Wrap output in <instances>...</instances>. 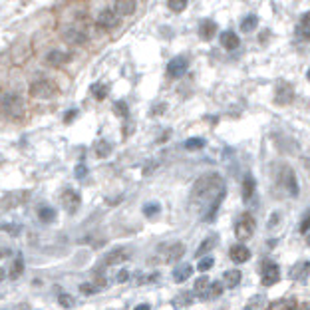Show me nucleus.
Masks as SVG:
<instances>
[{
    "label": "nucleus",
    "mask_w": 310,
    "mask_h": 310,
    "mask_svg": "<svg viewBox=\"0 0 310 310\" xmlns=\"http://www.w3.org/2000/svg\"><path fill=\"white\" fill-rule=\"evenodd\" d=\"M38 217H40L42 223H52V221L56 219V211H54L52 207H42V209L38 211Z\"/></svg>",
    "instance_id": "obj_26"
},
{
    "label": "nucleus",
    "mask_w": 310,
    "mask_h": 310,
    "mask_svg": "<svg viewBox=\"0 0 310 310\" xmlns=\"http://www.w3.org/2000/svg\"><path fill=\"white\" fill-rule=\"evenodd\" d=\"M104 285H88V283H84V285L80 286V290L84 292V294H92V292H97V290H101Z\"/></svg>",
    "instance_id": "obj_40"
},
{
    "label": "nucleus",
    "mask_w": 310,
    "mask_h": 310,
    "mask_svg": "<svg viewBox=\"0 0 310 310\" xmlns=\"http://www.w3.org/2000/svg\"><path fill=\"white\" fill-rule=\"evenodd\" d=\"M4 277H6V272H4V268H0V283L4 281Z\"/></svg>",
    "instance_id": "obj_47"
},
{
    "label": "nucleus",
    "mask_w": 310,
    "mask_h": 310,
    "mask_svg": "<svg viewBox=\"0 0 310 310\" xmlns=\"http://www.w3.org/2000/svg\"><path fill=\"white\" fill-rule=\"evenodd\" d=\"M274 310H296V300L288 298V300H281L274 304Z\"/></svg>",
    "instance_id": "obj_31"
},
{
    "label": "nucleus",
    "mask_w": 310,
    "mask_h": 310,
    "mask_svg": "<svg viewBox=\"0 0 310 310\" xmlns=\"http://www.w3.org/2000/svg\"><path fill=\"white\" fill-rule=\"evenodd\" d=\"M127 259H129V251H127V249H114V251H110V253L104 257L101 264H106V266H114V264H121V262H125Z\"/></svg>",
    "instance_id": "obj_10"
},
{
    "label": "nucleus",
    "mask_w": 310,
    "mask_h": 310,
    "mask_svg": "<svg viewBox=\"0 0 310 310\" xmlns=\"http://www.w3.org/2000/svg\"><path fill=\"white\" fill-rule=\"evenodd\" d=\"M119 24V14L116 12V8H106L97 14V26L101 28H116Z\"/></svg>",
    "instance_id": "obj_9"
},
{
    "label": "nucleus",
    "mask_w": 310,
    "mask_h": 310,
    "mask_svg": "<svg viewBox=\"0 0 310 310\" xmlns=\"http://www.w3.org/2000/svg\"><path fill=\"white\" fill-rule=\"evenodd\" d=\"M114 8H116L118 14H131V12L135 10V2H131V0H125V2H123V0H121V2H116Z\"/></svg>",
    "instance_id": "obj_23"
},
{
    "label": "nucleus",
    "mask_w": 310,
    "mask_h": 310,
    "mask_svg": "<svg viewBox=\"0 0 310 310\" xmlns=\"http://www.w3.org/2000/svg\"><path fill=\"white\" fill-rule=\"evenodd\" d=\"M306 243H308V247H310V235H308V238H306Z\"/></svg>",
    "instance_id": "obj_48"
},
{
    "label": "nucleus",
    "mask_w": 310,
    "mask_h": 310,
    "mask_svg": "<svg viewBox=\"0 0 310 310\" xmlns=\"http://www.w3.org/2000/svg\"><path fill=\"white\" fill-rule=\"evenodd\" d=\"M205 145V140H201V137H193L189 142H185V147L187 149H201Z\"/></svg>",
    "instance_id": "obj_39"
},
{
    "label": "nucleus",
    "mask_w": 310,
    "mask_h": 310,
    "mask_svg": "<svg viewBox=\"0 0 310 310\" xmlns=\"http://www.w3.org/2000/svg\"><path fill=\"white\" fill-rule=\"evenodd\" d=\"M114 112L121 116V118H127V114H129V110H127V104L125 101H116L114 104Z\"/></svg>",
    "instance_id": "obj_34"
},
{
    "label": "nucleus",
    "mask_w": 310,
    "mask_h": 310,
    "mask_svg": "<svg viewBox=\"0 0 310 310\" xmlns=\"http://www.w3.org/2000/svg\"><path fill=\"white\" fill-rule=\"evenodd\" d=\"M229 257H231V261L233 262L243 264V262H247L249 259H251V251H249L245 245H235V247H231Z\"/></svg>",
    "instance_id": "obj_12"
},
{
    "label": "nucleus",
    "mask_w": 310,
    "mask_h": 310,
    "mask_svg": "<svg viewBox=\"0 0 310 310\" xmlns=\"http://www.w3.org/2000/svg\"><path fill=\"white\" fill-rule=\"evenodd\" d=\"M86 171H88V169H86V165H78V167H76V177H78V179L86 177Z\"/></svg>",
    "instance_id": "obj_43"
},
{
    "label": "nucleus",
    "mask_w": 310,
    "mask_h": 310,
    "mask_svg": "<svg viewBox=\"0 0 310 310\" xmlns=\"http://www.w3.org/2000/svg\"><path fill=\"white\" fill-rule=\"evenodd\" d=\"M167 6H169L173 12H181V10H185L187 2H185V0H171V2H167Z\"/></svg>",
    "instance_id": "obj_35"
},
{
    "label": "nucleus",
    "mask_w": 310,
    "mask_h": 310,
    "mask_svg": "<svg viewBox=\"0 0 310 310\" xmlns=\"http://www.w3.org/2000/svg\"><path fill=\"white\" fill-rule=\"evenodd\" d=\"M187 60L183 58V56H177V58H173L169 64H167V74L171 76V78H181L185 72H187Z\"/></svg>",
    "instance_id": "obj_11"
},
{
    "label": "nucleus",
    "mask_w": 310,
    "mask_h": 310,
    "mask_svg": "<svg viewBox=\"0 0 310 310\" xmlns=\"http://www.w3.org/2000/svg\"><path fill=\"white\" fill-rule=\"evenodd\" d=\"M279 181H281V185L288 191V195H298V183H296V177H294V171L290 169V167H283V171H281V177H279Z\"/></svg>",
    "instance_id": "obj_6"
},
{
    "label": "nucleus",
    "mask_w": 310,
    "mask_h": 310,
    "mask_svg": "<svg viewBox=\"0 0 310 310\" xmlns=\"http://www.w3.org/2000/svg\"><path fill=\"white\" fill-rule=\"evenodd\" d=\"M159 209H161V207H159L157 203H149V205L143 207V215H145V217H153V215L159 213Z\"/></svg>",
    "instance_id": "obj_37"
},
{
    "label": "nucleus",
    "mask_w": 310,
    "mask_h": 310,
    "mask_svg": "<svg viewBox=\"0 0 310 310\" xmlns=\"http://www.w3.org/2000/svg\"><path fill=\"white\" fill-rule=\"evenodd\" d=\"M191 274H193V266L191 264H179L173 270V281L175 283H185Z\"/></svg>",
    "instance_id": "obj_15"
},
{
    "label": "nucleus",
    "mask_w": 310,
    "mask_h": 310,
    "mask_svg": "<svg viewBox=\"0 0 310 310\" xmlns=\"http://www.w3.org/2000/svg\"><path fill=\"white\" fill-rule=\"evenodd\" d=\"M58 302H60V306H64V308H74V306H76V300H74V296H70V294H60V296H58Z\"/></svg>",
    "instance_id": "obj_32"
},
{
    "label": "nucleus",
    "mask_w": 310,
    "mask_h": 310,
    "mask_svg": "<svg viewBox=\"0 0 310 310\" xmlns=\"http://www.w3.org/2000/svg\"><path fill=\"white\" fill-rule=\"evenodd\" d=\"M253 233H255V219L249 213H245L235 225V235L240 240H247L249 237H253Z\"/></svg>",
    "instance_id": "obj_3"
},
{
    "label": "nucleus",
    "mask_w": 310,
    "mask_h": 310,
    "mask_svg": "<svg viewBox=\"0 0 310 310\" xmlns=\"http://www.w3.org/2000/svg\"><path fill=\"white\" fill-rule=\"evenodd\" d=\"M292 86L290 84H279V88H277V104H290L292 101Z\"/></svg>",
    "instance_id": "obj_14"
},
{
    "label": "nucleus",
    "mask_w": 310,
    "mask_h": 310,
    "mask_svg": "<svg viewBox=\"0 0 310 310\" xmlns=\"http://www.w3.org/2000/svg\"><path fill=\"white\" fill-rule=\"evenodd\" d=\"M306 76H308V80H310V70H308V74H306Z\"/></svg>",
    "instance_id": "obj_49"
},
{
    "label": "nucleus",
    "mask_w": 310,
    "mask_h": 310,
    "mask_svg": "<svg viewBox=\"0 0 310 310\" xmlns=\"http://www.w3.org/2000/svg\"><path fill=\"white\" fill-rule=\"evenodd\" d=\"M257 16H247V18H243V22H240V30L243 32H251V30H255V26H257Z\"/></svg>",
    "instance_id": "obj_27"
},
{
    "label": "nucleus",
    "mask_w": 310,
    "mask_h": 310,
    "mask_svg": "<svg viewBox=\"0 0 310 310\" xmlns=\"http://www.w3.org/2000/svg\"><path fill=\"white\" fill-rule=\"evenodd\" d=\"M129 279V272L127 270H119V274H118V283H125Z\"/></svg>",
    "instance_id": "obj_44"
},
{
    "label": "nucleus",
    "mask_w": 310,
    "mask_h": 310,
    "mask_svg": "<svg viewBox=\"0 0 310 310\" xmlns=\"http://www.w3.org/2000/svg\"><path fill=\"white\" fill-rule=\"evenodd\" d=\"M60 201H62V207L66 209V213H70V215L76 213V211L80 209V203H82V201H80V195H78V193H76L74 189H66V191H64Z\"/></svg>",
    "instance_id": "obj_8"
},
{
    "label": "nucleus",
    "mask_w": 310,
    "mask_h": 310,
    "mask_svg": "<svg viewBox=\"0 0 310 310\" xmlns=\"http://www.w3.org/2000/svg\"><path fill=\"white\" fill-rule=\"evenodd\" d=\"M298 34H300V38L310 40V14H306V16L302 18V22L298 26Z\"/></svg>",
    "instance_id": "obj_25"
},
{
    "label": "nucleus",
    "mask_w": 310,
    "mask_h": 310,
    "mask_svg": "<svg viewBox=\"0 0 310 310\" xmlns=\"http://www.w3.org/2000/svg\"><path fill=\"white\" fill-rule=\"evenodd\" d=\"M92 95L95 99H104L108 95V86L106 84H94L92 86Z\"/></svg>",
    "instance_id": "obj_28"
},
{
    "label": "nucleus",
    "mask_w": 310,
    "mask_h": 310,
    "mask_svg": "<svg viewBox=\"0 0 310 310\" xmlns=\"http://www.w3.org/2000/svg\"><path fill=\"white\" fill-rule=\"evenodd\" d=\"M76 114H78V112H76V110H72L70 114H66V116H64V121H66V123H70L72 119L76 118Z\"/></svg>",
    "instance_id": "obj_45"
},
{
    "label": "nucleus",
    "mask_w": 310,
    "mask_h": 310,
    "mask_svg": "<svg viewBox=\"0 0 310 310\" xmlns=\"http://www.w3.org/2000/svg\"><path fill=\"white\" fill-rule=\"evenodd\" d=\"M22 272H24V261H22V257H18V259H14V262L10 264V272H8V277H10L12 281H16V279H20Z\"/></svg>",
    "instance_id": "obj_20"
},
{
    "label": "nucleus",
    "mask_w": 310,
    "mask_h": 310,
    "mask_svg": "<svg viewBox=\"0 0 310 310\" xmlns=\"http://www.w3.org/2000/svg\"><path fill=\"white\" fill-rule=\"evenodd\" d=\"M215 240H217L215 237H209L207 240H203V243H201V247H199V251H197V255L201 257V255H203L205 251H209V249H211V247L215 245Z\"/></svg>",
    "instance_id": "obj_38"
},
{
    "label": "nucleus",
    "mask_w": 310,
    "mask_h": 310,
    "mask_svg": "<svg viewBox=\"0 0 310 310\" xmlns=\"http://www.w3.org/2000/svg\"><path fill=\"white\" fill-rule=\"evenodd\" d=\"M95 153H97V157H108L112 153V143L106 142V140H99L95 143Z\"/></svg>",
    "instance_id": "obj_24"
},
{
    "label": "nucleus",
    "mask_w": 310,
    "mask_h": 310,
    "mask_svg": "<svg viewBox=\"0 0 310 310\" xmlns=\"http://www.w3.org/2000/svg\"><path fill=\"white\" fill-rule=\"evenodd\" d=\"M264 306H266V302H264V296H255V298L249 302L247 310H262Z\"/></svg>",
    "instance_id": "obj_33"
},
{
    "label": "nucleus",
    "mask_w": 310,
    "mask_h": 310,
    "mask_svg": "<svg viewBox=\"0 0 310 310\" xmlns=\"http://www.w3.org/2000/svg\"><path fill=\"white\" fill-rule=\"evenodd\" d=\"M28 197H30V193H28V191H10V193H6V195L0 199V207H4V209L18 207V205L26 203V199H28Z\"/></svg>",
    "instance_id": "obj_5"
},
{
    "label": "nucleus",
    "mask_w": 310,
    "mask_h": 310,
    "mask_svg": "<svg viewBox=\"0 0 310 310\" xmlns=\"http://www.w3.org/2000/svg\"><path fill=\"white\" fill-rule=\"evenodd\" d=\"M66 38H68V40H72V42H76V44H80V42H84V40H86V36H84L82 32H78L76 28H70V30L66 32Z\"/></svg>",
    "instance_id": "obj_30"
},
{
    "label": "nucleus",
    "mask_w": 310,
    "mask_h": 310,
    "mask_svg": "<svg viewBox=\"0 0 310 310\" xmlns=\"http://www.w3.org/2000/svg\"><path fill=\"white\" fill-rule=\"evenodd\" d=\"M133 310H151V306H149V304H137Z\"/></svg>",
    "instance_id": "obj_46"
},
{
    "label": "nucleus",
    "mask_w": 310,
    "mask_h": 310,
    "mask_svg": "<svg viewBox=\"0 0 310 310\" xmlns=\"http://www.w3.org/2000/svg\"><path fill=\"white\" fill-rule=\"evenodd\" d=\"M209 288H211V281L207 279V277H199L197 281H195V292L197 294H207L209 292Z\"/></svg>",
    "instance_id": "obj_21"
},
{
    "label": "nucleus",
    "mask_w": 310,
    "mask_h": 310,
    "mask_svg": "<svg viewBox=\"0 0 310 310\" xmlns=\"http://www.w3.org/2000/svg\"><path fill=\"white\" fill-rule=\"evenodd\" d=\"M183 253H185V247H183L181 243H175V245L171 247V251H169V255H167V261H169V262L179 261V259L183 257Z\"/></svg>",
    "instance_id": "obj_22"
},
{
    "label": "nucleus",
    "mask_w": 310,
    "mask_h": 310,
    "mask_svg": "<svg viewBox=\"0 0 310 310\" xmlns=\"http://www.w3.org/2000/svg\"><path fill=\"white\" fill-rule=\"evenodd\" d=\"M66 60H68V56L62 54V52H56V50H54V52L48 54V62H50V64H56V66H58V64H62V62H66Z\"/></svg>",
    "instance_id": "obj_29"
},
{
    "label": "nucleus",
    "mask_w": 310,
    "mask_h": 310,
    "mask_svg": "<svg viewBox=\"0 0 310 310\" xmlns=\"http://www.w3.org/2000/svg\"><path fill=\"white\" fill-rule=\"evenodd\" d=\"M281 281V270L274 262H264L262 266V285L264 286H272Z\"/></svg>",
    "instance_id": "obj_7"
},
{
    "label": "nucleus",
    "mask_w": 310,
    "mask_h": 310,
    "mask_svg": "<svg viewBox=\"0 0 310 310\" xmlns=\"http://www.w3.org/2000/svg\"><path fill=\"white\" fill-rule=\"evenodd\" d=\"M255 177L253 175H245V179H243V199L245 201H249L251 197H253V193H255Z\"/></svg>",
    "instance_id": "obj_19"
},
{
    "label": "nucleus",
    "mask_w": 310,
    "mask_h": 310,
    "mask_svg": "<svg viewBox=\"0 0 310 310\" xmlns=\"http://www.w3.org/2000/svg\"><path fill=\"white\" fill-rule=\"evenodd\" d=\"M225 197V183L223 177L217 173H207L199 177L191 191V203L203 215V221H213L217 209Z\"/></svg>",
    "instance_id": "obj_1"
},
{
    "label": "nucleus",
    "mask_w": 310,
    "mask_h": 310,
    "mask_svg": "<svg viewBox=\"0 0 310 310\" xmlns=\"http://www.w3.org/2000/svg\"><path fill=\"white\" fill-rule=\"evenodd\" d=\"M213 264H215L213 257H205V259H201V261H199V266H197V268H199L201 272H207V270H209Z\"/></svg>",
    "instance_id": "obj_36"
},
{
    "label": "nucleus",
    "mask_w": 310,
    "mask_h": 310,
    "mask_svg": "<svg viewBox=\"0 0 310 310\" xmlns=\"http://www.w3.org/2000/svg\"><path fill=\"white\" fill-rule=\"evenodd\" d=\"M308 272H310V262L304 261V262H300V264H296V266L290 270V277L296 279V281H304V279L308 277Z\"/></svg>",
    "instance_id": "obj_16"
},
{
    "label": "nucleus",
    "mask_w": 310,
    "mask_h": 310,
    "mask_svg": "<svg viewBox=\"0 0 310 310\" xmlns=\"http://www.w3.org/2000/svg\"><path fill=\"white\" fill-rule=\"evenodd\" d=\"M56 94V86L48 80H38L30 86V95L32 97H40V99H48Z\"/></svg>",
    "instance_id": "obj_4"
},
{
    "label": "nucleus",
    "mask_w": 310,
    "mask_h": 310,
    "mask_svg": "<svg viewBox=\"0 0 310 310\" xmlns=\"http://www.w3.org/2000/svg\"><path fill=\"white\" fill-rule=\"evenodd\" d=\"M0 106H2V108H0L2 114L10 119H20L24 116V108H26V106H24V99L18 94H14V92L4 94Z\"/></svg>",
    "instance_id": "obj_2"
},
{
    "label": "nucleus",
    "mask_w": 310,
    "mask_h": 310,
    "mask_svg": "<svg viewBox=\"0 0 310 310\" xmlns=\"http://www.w3.org/2000/svg\"><path fill=\"white\" fill-rule=\"evenodd\" d=\"M221 44L225 50H237L238 44H240V40H238L237 32H233V30H227V32H221Z\"/></svg>",
    "instance_id": "obj_13"
},
{
    "label": "nucleus",
    "mask_w": 310,
    "mask_h": 310,
    "mask_svg": "<svg viewBox=\"0 0 310 310\" xmlns=\"http://www.w3.org/2000/svg\"><path fill=\"white\" fill-rule=\"evenodd\" d=\"M308 231H310V211L304 215V219L300 223V233H308Z\"/></svg>",
    "instance_id": "obj_42"
},
{
    "label": "nucleus",
    "mask_w": 310,
    "mask_h": 310,
    "mask_svg": "<svg viewBox=\"0 0 310 310\" xmlns=\"http://www.w3.org/2000/svg\"><path fill=\"white\" fill-rule=\"evenodd\" d=\"M223 294V285L221 283H211V298H219Z\"/></svg>",
    "instance_id": "obj_41"
},
{
    "label": "nucleus",
    "mask_w": 310,
    "mask_h": 310,
    "mask_svg": "<svg viewBox=\"0 0 310 310\" xmlns=\"http://www.w3.org/2000/svg\"><path fill=\"white\" fill-rule=\"evenodd\" d=\"M215 32H217V24L213 20H205V22H201V26H199V34L205 40H211L215 36Z\"/></svg>",
    "instance_id": "obj_18"
},
{
    "label": "nucleus",
    "mask_w": 310,
    "mask_h": 310,
    "mask_svg": "<svg viewBox=\"0 0 310 310\" xmlns=\"http://www.w3.org/2000/svg\"><path fill=\"white\" fill-rule=\"evenodd\" d=\"M240 279H243V274H240V270H237V268L227 270L223 274V283H225V286H229V288H235L240 283Z\"/></svg>",
    "instance_id": "obj_17"
}]
</instances>
